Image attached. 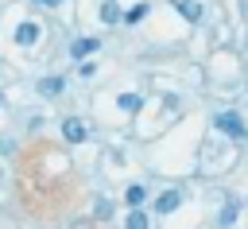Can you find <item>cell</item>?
Returning a JSON list of instances; mask_svg holds the SVG:
<instances>
[{
	"label": "cell",
	"instance_id": "cell-5",
	"mask_svg": "<svg viewBox=\"0 0 248 229\" xmlns=\"http://www.w3.org/2000/svg\"><path fill=\"white\" fill-rule=\"evenodd\" d=\"M178 202H182V190H163L159 202H155V210L159 213H170V210H178Z\"/></svg>",
	"mask_w": 248,
	"mask_h": 229
},
{
	"label": "cell",
	"instance_id": "cell-6",
	"mask_svg": "<svg viewBox=\"0 0 248 229\" xmlns=\"http://www.w3.org/2000/svg\"><path fill=\"white\" fill-rule=\"evenodd\" d=\"M97 16H101V23H120V19H124V12H120V4H116V0H105Z\"/></svg>",
	"mask_w": 248,
	"mask_h": 229
},
{
	"label": "cell",
	"instance_id": "cell-9",
	"mask_svg": "<svg viewBox=\"0 0 248 229\" xmlns=\"http://www.w3.org/2000/svg\"><path fill=\"white\" fill-rule=\"evenodd\" d=\"M143 198H147V186H143V182H128V190H124V202H128V206L136 210V206H140Z\"/></svg>",
	"mask_w": 248,
	"mask_h": 229
},
{
	"label": "cell",
	"instance_id": "cell-11",
	"mask_svg": "<svg viewBox=\"0 0 248 229\" xmlns=\"http://www.w3.org/2000/svg\"><path fill=\"white\" fill-rule=\"evenodd\" d=\"M124 229H151V221H147V213H143V210L136 206V210H132V213L124 217Z\"/></svg>",
	"mask_w": 248,
	"mask_h": 229
},
{
	"label": "cell",
	"instance_id": "cell-8",
	"mask_svg": "<svg viewBox=\"0 0 248 229\" xmlns=\"http://www.w3.org/2000/svg\"><path fill=\"white\" fill-rule=\"evenodd\" d=\"M178 12H182V19H190V23H198L202 19V4H194V0H170Z\"/></svg>",
	"mask_w": 248,
	"mask_h": 229
},
{
	"label": "cell",
	"instance_id": "cell-13",
	"mask_svg": "<svg viewBox=\"0 0 248 229\" xmlns=\"http://www.w3.org/2000/svg\"><path fill=\"white\" fill-rule=\"evenodd\" d=\"M143 16H147V4H132V8L124 12V23H140Z\"/></svg>",
	"mask_w": 248,
	"mask_h": 229
},
{
	"label": "cell",
	"instance_id": "cell-2",
	"mask_svg": "<svg viewBox=\"0 0 248 229\" xmlns=\"http://www.w3.org/2000/svg\"><path fill=\"white\" fill-rule=\"evenodd\" d=\"M62 140L66 144H85L89 140V128L81 124V116H66L62 120Z\"/></svg>",
	"mask_w": 248,
	"mask_h": 229
},
{
	"label": "cell",
	"instance_id": "cell-7",
	"mask_svg": "<svg viewBox=\"0 0 248 229\" xmlns=\"http://www.w3.org/2000/svg\"><path fill=\"white\" fill-rule=\"evenodd\" d=\"M62 85H66V82H62L58 74H50V78H39V93H43V97H58V93H62Z\"/></svg>",
	"mask_w": 248,
	"mask_h": 229
},
{
	"label": "cell",
	"instance_id": "cell-4",
	"mask_svg": "<svg viewBox=\"0 0 248 229\" xmlns=\"http://www.w3.org/2000/svg\"><path fill=\"white\" fill-rule=\"evenodd\" d=\"M97 47H101V43H97V39H89V35H85V39H74V43H70V58H78V62H81V58H89Z\"/></svg>",
	"mask_w": 248,
	"mask_h": 229
},
{
	"label": "cell",
	"instance_id": "cell-12",
	"mask_svg": "<svg viewBox=\"0 0 248 229\" xmlns=\"http://www.w3.org/2000/svg\"><path fill=\"white\" fill-rule=\"evenodd\" d=\"M116 105H120L124 113H136V109L143 105V97H140V93H120V97H116Z\"/></svg>",
	"mask_w": 248,
	"mask_h": 229
},
{
	"label": "cell",
	"instance_id": "cell-14",
	"mask_svg": "<svg viewBox=\"0 0 248 229\" xmlns=\"http://www.w3.org/2000/svg\"><path fill=\"white\" fill-rule=\"evenodd\" d=\"M35 4H43V8H58L62 0H35Z\"/></svg>",
	"mask_w": 248,
	"mask_h": 229
},
{
	"label": "cell",
	"instance_id": "cell-1",
	"mask_svg": "<svg viewBox=\"0 0 248 229\" xmlns=\"http://www.w3.org/2000/svg\"><path fill=\"white\" fill-rule=\"evenodd\" d=\"M213 128L221 132V136H229V140H248V124H244V116L240 113H232V109H225V113H217L213 116Z\"/></svg>",
	"mask_w": 248,
	"mask_h": 229
},
{
	"label": "cell",
	"instance_id": "cell-3",
	"mask_svg": "<svg viewBox=\"0 0 248 229\" xmlns=\"http://www.w3.org/2000/svg\"><path fill=\"white\" fill-rule=\"evenodd\" d=\"M39 35H43V31H39V23H31V19L16 27V43H19V47H35V43H39Z\"/></svg>",
	"mask_w": 248,
	"mask_h": 229
},
{
	"label": "cell",
	"instance_id": "cell-10",
	"mask_svg": "<svg viewBox=\"0 0 248 229\" xmlns=\"http://www.w3.org/2000/svg\"><path fill=\"white\" fill-rule=\"evenodd\" d=\"M236 213H240V202H232V198H229V202H225V210H221V217H217V225H221V229H229V225L236 221Z\"/></svg>",
	"mask_w": 248,
	"mask_h": 229
}]
</instances>
